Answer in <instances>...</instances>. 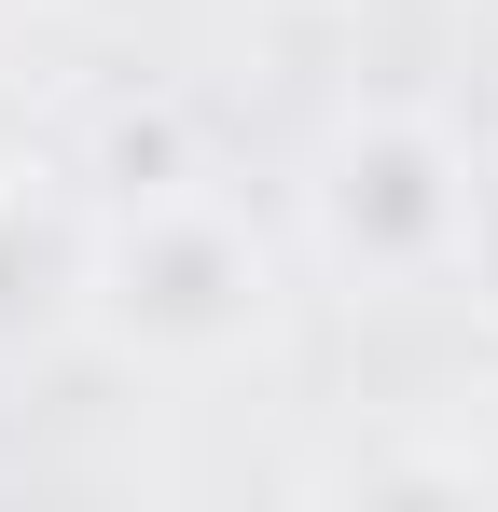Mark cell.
I'll return each instance as SVG.
<instances>
[{
    "instance_id": "1",
    "label": "cell",
    "mask_w": 498,
    "mask_h": 512,
    "mask_svg": "<svg viewBox=\"0 0 498 512\" xmlns=\"http://www.w3.org/2000/svg\"><path fill=\"white\" fill-rule=\"evenodd\" d=\"M83 305L111 319V346H139V360H222V346L263 333V236H249L236 208L208 194V180H139L97 236H83Z\"/></svg>"
},
{
    "instance_id": "2",
    "label": "cell",
    "mask_w": 498,
    "mask_h": 512,
    "mask_svg": "<svg viewBox=\"0 0 498 512\" xmlns=\"http://www.w3.org/2000/svg\"><path fill=\"white\" fill-rule=\"evenodd\" d=\"M305 222H319L332 277L360 291H415V277H457V222H471V153L429 125V111H360L332 125L319 180H305Z\"/></svg>"
},
{
    "instance_id": "3",
    "label": "cell",
    "mask_w": 498,
    "mask_h": 512,
    "mask_svg": "<svg viewBox=\"0 0 498 512\" xmlns=\"http://www.w3.org/2000/svg\"><path fill=\"white\" fill-rule=\"evenodd\" d=\"M457 277L498 305V167H471V222H457Z\"/></svg>"
}]
</instances>
